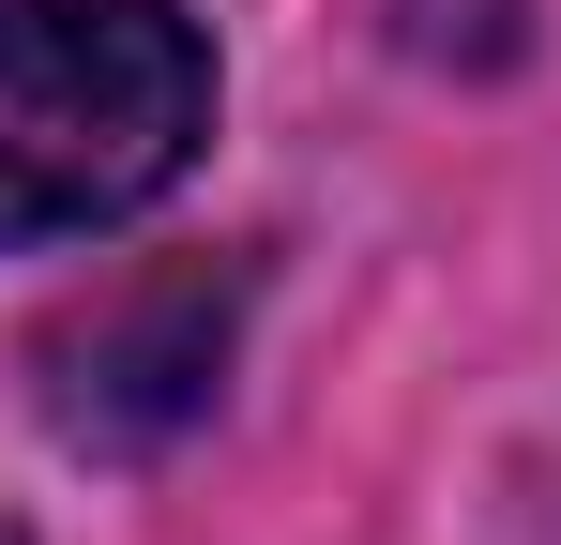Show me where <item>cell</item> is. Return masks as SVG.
Segmentation results:
<instances>
[{"mask_svg":"<svg viewBox=\"0 0 561 545\" xmlns=\"http://www.w3.org/2000/svg\"><path fill=\"white\" fill-rule=\"evenodd\" d=\"M213 152V31L183 0H0V258L106 243Z\"/></svg>","mask_w":561,"mask_h":545,"instance_id":"cell-1","label":"cell"},{"mask_svg":"<svg viewBox=\"0 0 561 545\" xmlns=\"http://www.w3.org/2000/svg\"><path fill=\"white\" fill-rule=\"evenodd\" d=\"M228 334H243V258H168V272H122L92 288L61 334H46V425L77 454H152L183 440L197 409L228 394Z\"/></svg>","mask_w":561,"mask_h":545,"instance_id":"cell-2","label":"cell"},{"mask_svg":"<svg viewBox=\"0 0 561 545\" xmlns=\"http://www.w3.org/2000/svg\"><path fill=\"white\" fill-rule=\"evenodd\" d=\"M0 545H31V531H15V515H0Z\"/></svg>","mask_w":561,"mask_h":545,"instance_id":"cell-3","label":"cell"}]
</instances>
